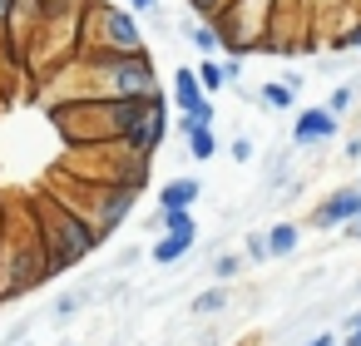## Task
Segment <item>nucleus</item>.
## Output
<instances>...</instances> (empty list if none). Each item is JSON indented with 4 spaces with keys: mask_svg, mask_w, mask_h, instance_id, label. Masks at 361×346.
Segmentation results:
<instances>
[{
    "mask_svg": "<svg viewBox=\"0 0 361 346\" xmlns=\"http://www.w3.org/2000/svg\"><path fill=\"white\" fill-rule=\"evenodd\" d=\"M50 277L35 223H30V203H0V302L25 297Z\"/></svg>",
    "mask_w": 361,
    "mask_h": 346,
    "instance_id": "f257e3e1",
    "label": "nucleus"
},
{
    "mask_svg": "<svg viewBox=\"0 0 361 346\" xmlns=\"http://www.w3.org/2000/svg\"><path fill=\"white\" fill-rule=\"evenodd\" d=\"M25 203H30V223H35V237H40V252H45L50 277L70 272L75 262H85V257L99 247V233H94L85 218H75L65 203H55L45 188H40L35 198H25Z\"/></svg>",
    "mask_w": 361,
    "mask_h": 346,
    "instance_id": "f03ea898",
    "label": "nucleus"
},
{
    "mask_svg": "<svg viewBox=\"0 0 361 346\" xmlns=\"http://www.w3.org/2000/svg\"><path fill=\"white\" fill-rule=\"evenodd\" d=\"M45 193H50L55 203H65L75 218H85V223L99 233V242L114 237L119 223L134 218V203H139L134 188H119V183H80V178H70V173H60V168L45 173Z\"/></svg>",
    "mask_w": 361,
    "mask_h": 346,
    "instance_id": "7ed1b4c3",
    "label": "nucleus"
},
{
    "mask_svg": "<svg viewBox=\"0 0 361 346\" xmlns=\"http://www.w3.org/2000/svg\"><path fill=\"white\" fill-rule=\"evenodd\" d=\"M149 168H154V159L134 154L124 139L75 144V149H65V154H60V173L80 178V183H119V188H134V193H144Z\"/></svg>",
    "mask_w": 361,
    "mask_h": 346,
    "instance_id": "20e7f679",
    "label": "nucleus"
},
{
    "mask_svg": "<svg viewBox=\"0 0 361 346\" xmlns=\"http://www.w3.org/2000/svg\"><path fill=\"white\" fill-rule=\"evenodd\" d=\"M149 50L139 16H129L114 0H85L80 11V55H134Z\"/></svg>",
    "mask_w": 361,
    "mask_h": 346,
    "instance_id": "39448f33",
    "label": "nucleus"
},
{
    "mask_svg": "<svg viewBox=\"0 0 361 346\" xmlns=\"http://www.w3.org/2000/svg\"><path fill=\"white\" fill-rule=\"evenodd\" d=\"M267 16H272V0H228L218 11V35H223V55H252L257 40L267 35Z\"/></svg>",
    "mask_w": 361,
    "mask_h": 346,
    "instance_id": "423d86ee",
    "label": "nucleus"
},
{
    "mask_svg": "<svg viewBox=\"0 0 361 346\" xmlns=\"http://www.w3.org/2000/svg\"><path fill=\"white\" fill-rule=\"evenodd\" d=\"M361 213V188L356 183H341V188H331L317 208H312V228H322V233H331V228H341V223H351Z\"/></svg>",
    "mask_w": 361,
    "mask_h": 346,
    "instance_id": "0eeeda50",
    "label": "nucleus"
},
{
    "mask_svg": "<svg viewBox=\"0 0 361 346\" xmlns=\"http://www.w3.org/2000/svg\"><path fill=\"white\" fill-rule=\"evenodd\" d=\"M341 134V119L331 114V109H302L297 114V124H292V149H312V144H326V139H336Z\"/></svg>",
    "mask_w": 361,
    "mask_h": 346,
    "instance_id": "6e6552de",
    "label": "nucleus"
},
{
    "mask_svg": "<svg viewBox=\"0 0 361 346\" xmlns=\"http://www.w3.org/2000/svg\"><path fill=\"white\" fill-rule=\"evenodd\" d=\"M164 139H169V99H164V104H154V109H149L129 134H124V144H129L134 154H144V159H154Z\"/></svg>",
    "mask_w": 361,
    "mask_h": 346,
    "instance_id": "1a4fd4ad",
    "label": "nucleus"
},
{
    "mask_svg": "<svg viewBox=\"0 0 361 346\" xmlns=\"http://www.w3.org/2000/svg\"><path fill=\"white\" fill-rule=\"evenodd\" d=\"M302 94V75H282V80H262L257 85V104L272 109V114H287Z\"/></svg>",
    "mask_w": 361,
    "mask_h": 346,
    "instance_id": "9d476101",
    "label": "nucleus"
},
{
    "mask_svg": "<svg viewBox=\"0 0 361 346\" xmlns=\"http://www.w3.org/2000/svg\"><path fill=\"white\" fill-rule=\"evenodd\" d=\"M198 198H203V183L193 173H178V178H169L159 188V208H193Z\"/></svg>",
    "mask_w": 361,
    "mask_h": 346,
    "instance_id": "9b49d317",
    "label": "nucleus"
},
{
    "mask_svg": "<svg viewBox=\"0 0 361 346\" xmlns=\"http://www.w3.org/2000/svg\"><path fill=\"white\" fill-rule=\"evenodd\" d=\"M193 242H198V233H159V242L149 247V257L159 267H173V262H183L193 252Z\"/></svg>",
    "mask_w": 361,
    "mask_h": 346,
    "instance_id": "f8f14e48",
    "label": "nucleus"
},
{
    "mask_svg": "<svg viewBox=\"0 0 361 346\" xmlns=\"http://www.w3.org/2000/svg\"><path fill=\"white\" fill-rule=\"evenodd\" d=\"M203 99H208V94L198 89V80H193V65H178V70H173V109H178V114H193Z\"/></svg>",
    "mask_w": 361,
    "mask_h": 346,
    "instance_id": "ddd939ff",
    "label": "nucleus"
},
{
    "mask_svg": "<svg viewBox=\"0 0 361 346\" xmlns=\"http://www.w3.org/2000/svg\"><path fill=\"white\" fill-rule=\"evenodd\" d=\"M183 30H188V40H193V50H198L203 60H218V55H223V35H218L213 20H188Z\"/></svg>",
    "mask_w": 361,
    "mask_h": 346,
    "instance_id": "4468645a",
    "label": "nucleus"
},
{
    "mask_svg": "<svg viewBox=\"0 0 361 346\" xmlns=\"http://www.w3.org/2000/svg\"><path fill=\"white\" fill-rule=\"evenodd\" d=\"M154 228H159V233H198L193 208H159V213H154Z\"/></svg>",
    "mask_w": 361,
    "mask_h": 346,
    "instance_id": "2eb2a0df",
    "label": "nucleus"
},
{
    "mask_svg": "<svg viewBox=\"0 0 361 346\" xmlns=\"http://www.w3.org/2000/svg\"><path fill=\"white\" fill-rule=\"evenodd\" d=\"M183 144H188V159H193V163H208V159L218 154V134H213V129H188Z\"/></svg>",
    "mask_w": 361,
    "mask_h": 346,
    "instance_id": "dca6fc26",
    "label": "nucleus"
},
{
    "mask_svg": "<svg viewBox=\"0 0 361 346\" xmlns=\"http://www.w3.org/2000/svg\"><path fill=\"white\" fill-rule=\"evenodd\" d=\"M262 237H267V257H287V252L297 247V223H277V228H267Z\"/></svg>",
    "mask_w": 361,
    "mask_h": 346,
    "instance_id": "f3484780",
    "label": "nucleus"
},
{
    "mask_svg": "<svg viewBox=\"0 0 361 346\" xmlns=\"http://www.w3.org/2000/svg\"><path fill=\"white\" fill-rule=\"evenodd\" d=\"M193 80H198V89H203L208 99H213L218 89H228V85H223V70H218V60H198V65H193Z\"/></svg>",
    "mask_w": 361,
    "mask_h": 346,
    "instance_id": "a211bd4d",
    "label": "nucleus"
},
{
    "mask_svg": "<svg viewBox=\"0 0 361 346\" xmlns=\"http://www.w3.org/2000/svg\"><path fill=\"white\" fill-rule=\"evenodd\" d=\"M228 307V287H208L193 297V316H208V311H223Z\"/></svg>",
    "mask_w": 361,
    "mask_h": 346,
    "instance_id": "6ab92c4d",
    "label": "nucleus"
},
{
    "mask_svg": "<svg viewBox=\"0 0 361 346\" xmlns=\"http://www.w3.org/2000/svg\"><path fill=\"white\" fill-rule=\"evenodd\" d=\"M322 109H331L336 119H341V114H351V109H356V89H351V85H336V89L326 94V104H322Z\"/></svg>",
    "mask_w": 361,
    "mask_h": 346,
    "instance_id": "aec40b11",
    "label": "nucleus"
},
{
    "mask_svg": "<svg viewBox=\"0 0 361 346\" xmlns=\"http://www.w3.org/2000/svg\"><path fill=\"white\" fill-rule=\"evenodd\" d=\"M238 272H243V257H238V252H223V257L213 262V277H218V282H233Z\"/></svg>",
    "mask_w": 361,
    "mask_h": 346,
    "instance_id": "412c9836",
    "label": "nucleus"
},
{
    "mask_svg": "<svg viewBox=\"0 0 361 346\" xmlns=\"http://www.w3.org/2000/svg\"><path fill=\"white\" fill-rule=\"evenodd\" d=\"M243 257H247V262H267V237H262V233H247V237H243Z\"/></svg>",
    "mask_w": 361,
    "mask_h": 346,
    "instance_id": "4be33fe9",
    "label": "nucleus"
},
{
    "mask_svg": "<svg viewBox=\"0 0 361 346\" xmlns=\"http://www.w3.org/2000/svg\"><path fill=\"white\" fill-rule=\"evenodd\" d=\"M85 302H90L85 292H60V297H55V316H75Z\"/></svg>",
    "mask_w": 361,
    "mask_h": 346,
    "instance_id": "5701e85b",
    "label": "nucleus"
},
{
    "mask_svg": "<svg viewBox=\"0 0 361 346\" xmlns=\"http://www.w3.org/2000/svg\"><path fill=\"white\" fill-rule=\"evenodd\" d=\"M252 154H257V149H252V139H247V134H238V139L228 144V159H233V163H252Z\"/></svg>",
    "mask_w": 361,
    "mask_h": 346,
    "instance_id": "b1692460",
    "label": "nucleus"
},
{
    "mask_svg": "<svg viewBox=\"0 0 361 346\" xmlns=\"http://www.w3.org/2000/svg\"><path fill=\"white\" fill-rule=\"evenodd\" d=\"M218 70H223V85H243V60L238 55H223Z\"/></svg>",
    "mask_w": 361,
    "mask_h": 346,
    "instance_id": "393cba45",
    "label": "nucleus"
},
{
    "mask_svg": "<svg viewBox=\"0 0 361 346\" xmlns=\"http://www.w3.org/2000/svg\"><path fill=\"white\" fill-rule=\"evenodd\" d=\"M124 11L129 16H159L164 6H159V0H124Z\"/></svg>",
    "mask_w": 361,
    "mask_h": 346,
    "instance_id": "a878e982",
    "label": "nucleus"
},
{
    "mask_svg": "<svg viewBox=\"0 0 361 346\" xmlns=\"http://www.w3.org/2000/svg\"><path fill=\"white\" fill-rule=\"evenodd\" d=\"M346 346H361V311L346 316Z\"/></svg>",
    "mask_w": 361,
    "mask_h": 346,
    "instance_id": "bb28decb",
    "label": "nucleus"
},
{
    "mask_svg": "<svg viewBox=\"0 0 361 346\" xmlns=\"http://www.w3.org/2000/svg\"><path fill=\"white\" fill-rule=\"evenodd\" d=\"M341 159H346V163H356V159H361V134H351V139L341 144Z\"/></svg>",
    "mask_w": 361,
    "mask_h": 346,
    "instance_id": "cd10ccee",
    "label": "nucleus"
},
{
    "mask_svg": "<svg viewBox=\"0 0 361 346\" xmlns=\"http://www.w3.org/2000/svg\"><path fill=\"white\" fill-rule=\"evenodd\" d=\"M341 233H346V237H356V242H361V213H356V218H351V223H341Z\"/></svg>",
    "mask_w": 361,
    "mask_h": 346,
    "instance_id": "c85d7f7f",
    "label": "nucleus"
},
{
    "mask_svg": "<svg viewBox=\"0 0 361 346\" xmlns=\"http://www.w3.org/2000/svg\"><path fill=\"white\" fill-rule=\"evenodd\" d=\"M307 346H336V336H331V331H322V336H312Z\"/></svg>",
    "mask_w": 361,
    "mask_h": 346,
    "instance_id": "c756f323",
    "label": "nucleus"
},
{
    "mask_svg": "<svg viewBox=\"0 0 361 346\" xmlns=\"http://www.w3.org/2000/svg\"><path fill=\"white\" fill-rule=\"evenodd\" d=\"M346 85H351V89H356V104H361V75H351V80H346Z\"/></svg>",
    "mask_w": 361,
    "mask_h": 346,
    "instance_id": "7c9ffc66",
    "label": "nucleus"
},
{
    "mask_svg": "<svg viewBox=\"0 0 361 346\" xmlns=\"http://www.w3.org/2000/svg\"><path fill=\"white\" fill-rule=\"evenodd\" d=\"M6 11H11V0H0V30H6Z\"/></svg>",
    "mask_w": 361,
    "mask_h": 346,
    "instance_id": "2f4dec72",
    "label": "nucleus"
},
{
    "mask_svg": "<svg viewBox=\"0 0 361 346\" xmlns=\"http://www.w3.org/2000/svg\"><path fill=\"white\" fill-rule=\"evenodd\" d=\"M356 188H361V178H356Z\"/></svg>",
    "mask_w": 361,
    "mask_h": 346,
    "instance_id": "473e14b6",
    "label": "nucleus"
},
{
    "mask_svg": "<svg viewBox=\"0 0 361 346\" xmlns=\"http://www.w3.org/2000/svg\"><path fill=\"white\" fill-rule=\"evenodd\" d=\"M341 346H346V341H341Z\"/></svg>",
    "mask_w": 361,
    "mask_h": 346,
    "instance_id": "72a5a7b5",
    "label": "nucleus"
}]
</instances>
